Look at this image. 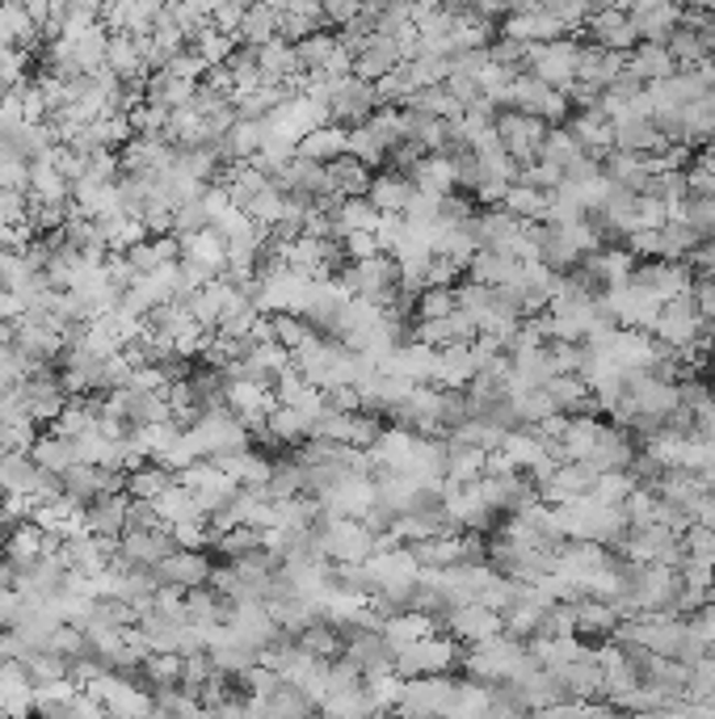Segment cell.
Returning a JSON list of instances; mask_svg holds the SVG:
<instances>
[{"instance_id": "1", "label": "cell", "mask_w": 715, "mask_h": 719, "mask_svg": "<svg viewBox=\"0 0 715 719\" xmlns=\"http://www.w3.org/2000/svg\"><path fill=\"white\" fill-rule=\"evenodd\" d=\"M526 68H530V76H539L543 85H551V89H564V93H569L572 85H576V68H581V43H572V38L530 43Z\"/></svg>"}, {"instance_id": "2", "label": "cell", "mask_w": 715, "mask_h": 719, "mask_svg": "<svg viewBox=\"0 0 715 719\" xmlns=\"http://www.w3.org/2000/svg\"><path fill=\"white\" fill-rule=\"evenodd\" d=\"M497 140L501 147L518 161V165H530V161H539V147L548 140V119H539V114H530V110H505L497 114Z\"/></svg>"}, {"instance_id": "3", "label": "cell", "mask_w": 715, "mask_h": 719, "mask_svg": "<svg viewBox=\"0 0 715 719\" xmlns=\"http://www.w3.org/2000/svg\"><path fill=\"white\" fill-rule=\"evenodd\" d=\"M581 30H590L594 34L597 47L606 51H627L640 43V34H636V22H631V13L627 9H619V4H602V9H594L590 18H585V25Z\"/></svg>"}, {"instance_id": "4", "label": "cell", "mask_w": 715, "mask_h": 719, "mask_svg": "<svg viewBox=\"0 0 715 719\" xmlns=\"http://www.w3.org/2000/svg\"><path fill=\"white\" fill-rule=\"evenodd\" d=\"M631 283H640L648 295H657L661 303L673 299V295H686L694 290V274L686 262H673V257H661V262H648L631 269Z\"/></svg>"}, {"instance_id": "5", "label": "cell", "mask_w": 715, "mask_h": 719, "mask_svg": "<svg viewBox=\"0 0 715 719\" xmlns=\"http://www.w3.org/2000/svg\"><path fill=\"white\" fill-rule=\"evenodd\" d=\"M156 580H165V585H177V589H194V585H207L211 580V560L202 552H194V547H173V552L152 568Z\"/></svg>"}, {"instance_id": "6", "label": "cell", "mask_w": 715, "mask_h": 719, "mask_svg": "<svg viewBox=\"0 0 715 719\" xmlns=\"http://www.w3.org/2000/svg\"><path fill=\"white\" fill-rule=\"evenodd\" d=\"M627 13H631L636 34L644 43H666L669 34L678 30V22H682V4H673V0H644V4L627 9Z\"/></svg>"}, {"instance_id": "7", "label": "cell", "mask_w": 715, "mask_h": 719, "mask_svg": "<svg viewBox=\"0 0 715 719\" xmlns=\"http://www.w3.org/2000/svg\"><path fill=\"white\" fill-rule=\"evenodd\" d=\"M451 631L468 644H480V640L505 631V623H501V610L484 606V601H459L451 610Z\"/></svg>"}, {"instance_id": "8", "label": "cell", "mask_w": 715, "mask_h": 719, "mask_svg": "<svg viewBox=\"0 0 715 719\" xmlns=\"http://www.w3.org/2000/svg\"><path fill=\"white\" fill-rule=\"evenodd\" d=\"M627 73L644 80V85H657V80H666V76L678 73V59H673V51L666 43H636V47L627 51Z\"/></svg>"}, {"instance_id": "9", "label": "cell", "mask_w": 715, "mask_h": 719, "mask_svg": "<svg viewBox=\"0 0 715 719\" xmlns=\"http://www.w3.org/2000/svg\"><path fill=\"white\" fill-rule=\"evenodd\" d=\"M43 467L34 463L30 451H4L0 455V484H4V493H25V497H34L38 493V484H43Z\"/></svg>"}, {"instance_id": "10", "label": "cell", "mask_w": 715, "mask_h": 719, "mask_svg": "<svg viewBox=\"0 0 715 719\" xmlns=\"http://www.w3.org/2000/svg\"><path fill=\"white\" fill-rule=\"evenodd\" d=\"M30 455H34V463H38L43 472L64 476L72 463H76V446H72V438H64V433H51V438H38V442L30 446Z\"/></svg>"}, {"instance_id": "11", "label": "cell", "mask_w": 715, "mask_h": 719, "mask_svg": "<svg viewBox=\"0 0 715 719\" xmlns=\"http://www.w3.org/2000/svg\"><path fill=\"white\" fill-rule=\"evenodd\" d=\"M413 190L417 186H408V181H400V177H380V181H371V202L380 207V211H405V202L413 198Z\"/></svg>"}, {"instance_id": "12", "label": "cell", "mask_w": 715, "mask_h": 719, "mask_svg": "<svg viewBox=\"0 0 715 719\" xmlns=\"http://www.w3.org/2000/svg\"><path fill=\"white\" fill-rule=\"evenodd\" d=\"M691 265L703 274V278H715V236H703L691 248Z\"/></svg>"}, {"instance_id": "13", "label": "cell", "mask_w": 715, "mask_h": 719, "mask_svg": "<svg viewBox=\"0 0 715 719\" xmlns=\"http://www.w3.org/2000/svg\"><path fill=\"white\" fill-rule=\"evenodd\" d=\"M270 30H274V18H270V9H253L249 18H244V34H253L257 43L270 38Z\"/></svg>"}, {"instance_id": "14", "label": "cell", "mask_w": 715, "mask_h": 719, "mask_svg": "<svg viewBox=\"0 0 715 719\" xmlns=\"http://www.w3.org/2000/svg\"><path fill=\"white\" fill-rule=\"evenodd\" d=\"M417 9H442V4H451V0H413Z\"/></svg>"}]
</instances>
